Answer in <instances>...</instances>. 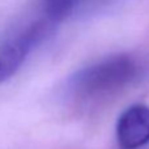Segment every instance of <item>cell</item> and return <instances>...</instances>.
Returning a JSON list of instances; mask_svg holds the SVG:
<instances>
[{
  "label": "cell",
  "mask_w": 149,
  "mask_h": 149,
  "mask_svg": "<svg viewBox=\"0 0 149 149\" xmlns=\"http://www.w3.org/2000/svg\"><path fill=\"white\" fill-rule=\"evenodd\" d=\"M120 149H140L149 144V106L136 103L120 114L115 127Z\"/></svg>",
  "instance_id": "obj_3"
},
{
  "label": "cell",
  "mask_w": 149,
  "mask_h": 149,
  "mask_svg": "<svg viewBox=\"0 0 149 149\" xmlns=\"http://www.w3.org/2000/svg\"><path fill=\"white\" fill-rule=\"evenodd\" d=\"M55 18L59 17L50 13L49 17L30 24L0 46V84L20 70L31 50L46 37Z\"/></svg>",
  "instance_id": "obj_2"
},
{
  "label": "cell",
  "mask_w": 149,
  "mask_h": 149,
  "mask_svg": "<svg viewBox=\"0 0 149 149\" xmlns=\"http://www.w3.org/2000/svg\"><path fill=\"white\" fill-rule=\"evenodd\" d=\"M149 74V60L135 54H116L74 72L65 94L79 102H93L116 94Z\"/></svg>",
  "instance_id": "obj_1"
}]
</instances>
